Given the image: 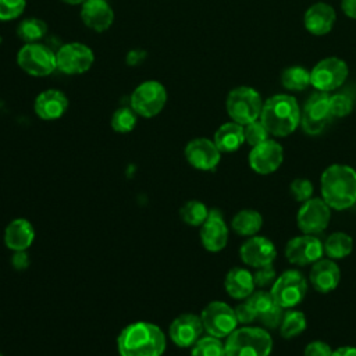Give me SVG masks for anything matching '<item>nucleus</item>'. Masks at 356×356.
Returning <instances> with one entry per match:
<instances>
[{
	"label": "nucleus",
	"instance_id": "nucleus-25",
	"mask_svg": "<svg viewBox=\"0 0 356 356\" xmlns=\"http://www.w3.org/2000/svg\"><path fill=\"white\" fill-rule=\"evenodd\" d=\"M225 291L234 299H246L254 291L253 274L245 268L234 267L225 275Z\"/></svg>",
	"mask_w": 356,
	"mask_h": 356
},
{
	"label": "nucleus",
	"instance_id": "nucleus-39",
	"mask_svg": "<svg viewBox=\"0 0 356 356\" xmlns=\"http://www.w3.org/2000/svg\"><path fill=\"white\" fill-rule=\"evenodd\" d=\"M291 195L296 202H306L309 199H312L313 195V185L309 179L305 178H296L292 181L291 184Z\"/></svg>",
	"mask_w": 356,
	"mask_h": 356
},
{
	"label": "nucleus",
	"instance_id": "nucleus-30",
	"mask_svg": "<svg viewBox=\"0 0 356 356\" xmlns=\"http://www.w3.org/2000/svg\"><path fill=\"white\" fill-rule=\"evenodd\" d=\"M47 33V25L39 18H26L17 26V36L24 43L39 42Z\"/></svg>",
	"mask_w": 356,
	"mask_h": 356
},
{
	"label": "nucleus",
	"instance_id": "nucleus-6",
	"mask_svg": "<svg viewBox=\"0 0 356 356\" xmlns=\"http://www.w3.org/2000/svg\"><path fill=\"white\" fill-rule=\"evenodd\" d=\"M17 64L32 76H46L57 68L56 53L39 42L25 43L18 50Z\"/></svg>",
	"mask_w": 356,
	"mask_h": 356
},
{
	"label": "nucleus",
	"instance_id": "nucleus-26",
	"mask_svg": "<svg viewBox=\"0 0 356 356\" xmlns=\"http://www.w3.org/2000/svg\"><path fill=\"white\" fill-rule=\"evenodd\" d=\"M216 146L220 152L229 153L238 150L243 142H245V134H243V125L238 122H225L222 124L214 134Z\"/></svg>",
	"mask_w": 356,
	"mask_h": 356
},
{
	"label": "nucleus",
	"instance_id": "nucleus-44",
	"mask_svg": "<svg viewBox=\"0 0 356 356\" xmlns=\"http://www.w3.org/2000/svg\"><path fill=\"white\" fill-rule=\"evenodd\" d=\"M13 264L17 270H22L28 266V256L25 254L24 250H18L15 252L14 257H13Z\"/></svg>",
	"mask_w": 356,
	"mask_h": 356
},
{
	"label": "nucleus",
	"instance_id": "nucleus-41",
	"mask_svg": "<svg viewBox=\"0 0 356 356\" xmlns=\"http://www.w3.org/2000/svg\"><path fill=\"white\" fill-rule=\"evenodd\" d=\"M253 280H254V285L259 286V288L273 286V284H274L275 280H277L275 270H274L273 264L259 267L257 271L253 274Z\"/></svg>",
	"mask_w": 356,
	"mask_h": 356
},
{
	"label": "nucleus",
	"instance_id": "nucleus-33",
	"mask_svg": "<svg viewBox=\"0 0 356 356\" xmlns=\"http://www.w3.org/2000/svg\"><path fill=\"white\" fill-rule=\"evenodd\" d=\"M136 115L131 107H120L111 115V128L115 132L128 134L136 125Z\"/></svg>",
	"mask_w": 356,
	"mask_h": 356
},
{
	"label": "nucleus",
	"instance_id": "nucleus-42",
	"mask_svg": "<svg viewBox=\"0 0 356 356\" xmlns=\"http://www.w3.org/2000/svg\"><path fill=\"white\" fill-rule=\"evenodd\" d=\"M332 349L323 341H313L305 348V356H331Z\"/></svg>",
	"mask_w": 356,
	"mask_h": 356
},
{
	"label": "nucleus",
	"instance_id": "nucleus-23",
	"mask_svg": "<svg viewBox=\"0 0 356 356\" xmlns=\"http://www.w3.org/2000/svg\"><path fill=\"white\" fill-rule=\"evenodd\" d=\"M335 11L327 3H316L310 6L305 13V26L306 29L316 36L327 35L335 22Z\"/></svg>",
	"mask_w": 356,
	"mask_h": 356
},
{
	"label": "nucleus",
	"instance_id": "nucleus-36",
	"mask_svg": "<svg viewBox=\"0 0 356 356\" xmlns=\"http://www.w3.org/2000/svg\"><path fill=\"white\" fill-rule=\"evenodd\" d=\"M330 111L334 118H341L348 115L353 108V100L348 93H334L328 99Z\"/></svg>",
	"mask_w": 356,
	"mask_h": 356
},
{
	"label": "nucleus",
	"instance_id": "nucleus-19",
	"mask_svg": "<svg viewBox=\"0 0 356 356\" xmlns=\"http://www.w3.org/2000/svg\"><path fill=\"white\" fill-rule=\"evenodd\" d=\"M203 330L204 328L200 317L186 313V314H181L171 323L170 338L175 345L181 348H186L196 343Z\"/></svg>",
	"mask_w": 356,
	"mask_h": 356
},
{
	"label": "nucleus",
	"instance_id": "nucleus-45",
	"mask_svg": "<svg viewBox=\"0 0 356 356\" xmlns=\"http://www.w3.org/2000/svg\"><path fill=\"white\" fill-rule=\"evenodd\" d=\"M341 8L349 18L356 19V0H342Z\"/></svg>",
	"mask_w": 356,
	"mask_h": 356
},
{
	"label": "nucleus",
	"instance_id": "nucleus-35",
	"mask_svg": "<svg viewBox=\"0 0 356 356\" xmlns=\"http://www.w3.org/2000/svg\"><path fill=\"white\" fill-rule=\"evenodd\" d=\"M245 302H246V303L250 306V309L254 312L256 318H257L259 316H261L263 313L268 312L274 305H277V303L274 302V299H273L271 292L263 291V289L253 292L250 296L246 298Z\"/></svg>",
	"mask_w": 356,
	"mask_h": 356
},
{
	"label": "nucleus",
	"instance_id": "nucleus-7",
	"mask_svg": "<svg viewBox=\"0 0 356 356\" xmlns=\"http://www.w3.org/2000/svg\"><path fill=\"white\" fill-rule=\"evenodd\" d=\"M165 102V88L157 81H145L139 83L131 95V108L145 118L157 115L164 108Z\"/></svg>",
	"mask_w": 356,
	"mask_h": 356
},
{
	"label": "nucleus",
	"instance_id": "nucleus-37",
	"mask_svg": "<svg viewBox=\"0 0 356 356\" xmlns=\"http://www.w3.org/2000/svg\"><path fill=\"white\" fill-rule=\"evenodd\" d=\"M243 134H245V142H248L252 147L267 140L270 135L264 124L259 120L243 125Z\"/></svg>",
	"mask_w": 356,
	"mask_h": 356
},
{
	"label": "nucleus",
	"instance_id": "nucleus-22",
	"mask_svg": "<svg viewBox=\"0 0 356 356\" xmlns=\"http://www.w3.org/2000/svg\"><path fill=\"white\" fill-rule=\"evenodd\" d=\"M341 273L337 263L327 259H320L312 266L309 280L312 286L320 293L334 291L339 284Z\"/></svg>",
	"mask_w": 356,
	"mask_h": 356
},
{
	"label": "nucleus",
	"instance_id": "nucleus-20",
	"mask_svg": "<svg viewBox=\"0 0 356 356\" xmlns=\"http://www.w3.org/2000/svg\"><path fill=\"white\" fill-rule=\"evenodd\" d=\"M81 19L92 31L104 32L111 26L114 13L106 0H85L81 4Z\"/></svg>",
	"mask_w": 356,
	"mask_h": 356
},
{
	"label": "nucleus",
	"instance_id": "nucleus-11",
	"mask_svg": "<svg viewBox=\"0 0 356 356\" xmlns=\"http://www.w3.org/2000/svg\"><path fill=\"white\" fill-rule=\"evenodd\" d=\"M200 320L209 335L216 338L228 337L236 330L238 324L235 310L231 309L227 303L218 300L209 303L203 309Z\"/></svg>",
	"mask_w": 356,
	"mask_h": 356
},
{
	"label": "nucleus",
	"instance_id": "nucleus-8",
	"mask_svg": "<svg viewBox=\"0 0 356 356\" xmlns=\"http://www.w3.org/2000/svg\"><path fill=\"white\" fill-rule=\"evenodd\" d=\"M270 292L278 306L282 309H292L305 299L307 281L299 271L288 270L275 280Z\"/></svg>",
	"mask_w": 356,
	"mask_h": 356
},
{
	"label": "nucleus",
	"instance_id": "nucleus-29",
	"mask_svg": "<svg viewBox=\"0 0 356 356\" xmlns=\"http://www.w3.org/2000/svg\"><path fill=\"white\" fill-rule=\"evenodd\" d=\"M324 253L331 259H343L346 257L353 248L352 238L345 232H334L324 242Z\"/></svg>",
	"mask_w": 356,
	"mask_h": 356
},
{
	"label": "nucleus",
	"instance_id": "nucleus-32",
	"mask_svg": "<svg viewBox=\"0 0 356 356\" xmlns=\"http://www.w3.org/2000/svg\"><path fill=\"white\" fill-rule=\"evenodd\" d=\"M179 216L189 225H202L209 216V210L202 202L189 200L181 207Z\"/></svg>",
	"mask_w": 356,
	"mask_h": 356
},
{
	"label": "nucleus",
	"instance_id": "nucleus-12",
	"mask_svg": "<svg viewBox=\"0 0 356 356\" xmlns=\"http://www.w3.org/2000/svg\"><path fill=\"white\" fill-rule=\"evenodd\" d=\"M330 95L324 92L314 93L306 102L300 113V125L307 135H318L334 118L330 111Z\"/></svg>",
	"mask_w": 356,
	"mask_h": 356
},
{
	"label": "nucleus",
	"instance_id": "nucleus-47",
	"mask_svg": "<svg viewBox=\"0 0 356 356\" xmlns=\"http://www.w3.org/2000/svg\"><path fill=\"white\" fill-rule=\"evenodd\" d=\"M63 3H67V4H72V6H76V4H82L85 0H61Z\"/></svg>",
	"mask_w": 356,
	"mask_h": 356
},
{
	"label": "nucleus",
	"instance_id": "nucleus-3",
	"mask_svg": "<svg viewBox=\"0 0 356 356\" xmlns=\"http://www.w3.org/2000/svg\"><path fill=\"white\" fill-rule=\"evenodd\" d=\"M260 121L273 136H288L300 124V110L296 99L289 95H274L261 107Z\"/></svg>",
	"mask_w": 356,
	"mask_h": 356
},
{
	"label": "nucleus",
	"instance_id": "nucleus-14",
	"mask_svg": "<svg viewBox=\"0 0 356 356\" xmlns=\"http://www.w3.org/2000/svg\"><path fill=\"white\" fill-rule=\"evenodd\" d=\"M324 246L318 238L313 235H302L292 238L285 246V257L296 266L314 264L323 257Z\"/></svg>",
	"mask_w": 356,
	"mask_h": 356
},
{
	"label": "nucleus",
	"instance_id": "nucleus-31",
	"mask_svg": "<svg viewBox=\"0 0 356 356\" xmlns=\"http://www.w3.org/2000/svg\"><path fill=\"white\" fill-rule=\"evenodd\" d=\"M306 328V317L299 310L285 312L280 325V334L285 339H291L302 334Z\"/></svg>",
	"mask_w": 356,
	"mask_h": 356
},
{
	"label": "nucleus",
	"instance_id": "nucleus-34",
	"mask_svg": "<svg viewBox=\"0 0 356 356\" xmlns=\"http://www.w3.org/2000/svg\"><path fill=\"white\" fill-rule=\"evenodd\" d=\"M191 356H225V348L216 337H204L196 341Z\"/></svg>",
	"mask_w": 356,
	"mask_h": 356
},
{
	"label": "nucleus",
	"instance_id": "nucleus-5",
	"mask_svg": "<svg viewBox=\"0 0 356 356\" xmlns=\"http://www.w3.org/2000/svg\"><path fill=\"white\" fill-rule=\"evenodd\" d=\"M227 113L234 122L246 125L260 117L263 102L260 95L250 86H238L227 96Z\"/></svg>",
	"mask_w": 356,
	"mask_h": 356
},
{
	"label": "nucleus",
	"instance_id": "nucleus-15",
	"mask_svg": "<svg viewBox=\"0 0 356 356\" xmlns=\"http://www.w3.org/2000/svg\"><path fill=\"white\" fill-rule=\"evenodd\" d=\"M284 160L282 146L273 140L267 139L257 146H253L249 153V165L257 174L267 175L274 172Z\"/></svg>",
	"mask_w": 356,
	"mask_h": 356
},
{
	"label": "nucleus",
	"instance_id": "nucleus-28",
	"mask_svg": "<svg viewBox=\"0 0 356 356\" xmlns=\"http://www.w3.org/2000/svg\"><path fill=\"white\" fill-rule=\"evenodd\" d=\"M281 83L292 92L305 90L310 85V72L300 65L288 67L281 74Z\"/></svg>",
	"mask_w": 356,
	"mask_h": 356
},
{
	"label": "nucleus",
	"instance_id": "nucleus-24",
	"mask_svg": "<svg viewBox=\"0 0 356 356\" xmlns=\"http://www.w3.org/2000/svg\"><path fill=\"white\" fill-rule=\"evenodd\" d=\"M35 238V231L33 227L29 221L24 218H17L13 220L4 232V242L6 246L10 248L14 252L18 250H25L31 246Z\"/></svg>",
	"mask_w": 356,
	"mask_h": 356
},
{
	"label": "nucleus",
	"instance_id": "nucleus-17",
	"mask_svg": "<svg viewBox=\"0 0 356 356\" xmlns=\"http://www.w3.org/2000/svg\"><path fill=\"white\" fill-rule=\"evenodd\" d=\"M239 254L245 264L259 268L273 264L277 250L270 239L264 236H252L242 243Z\"/></svg>",
	"mask_w": 356,
	"mask_h": 356
},
{
	"label": "nucleus",
	"instance_id": "nucleus-40",
	"mask_svg": "<svg viewBox=\"0 0 356 356\" xmlns=\"http://www.w3.org/2000/svg\"><path fill=\"white\" fill-rule=\"evenodd\" d=\"M284 310H285V309H282L281 306L274 305L268 312L263 313V314L259 316L257 318H259V320L261 321V324H263L264 327H267V328H271V330L280 328L281 321H282L284 314H285Z\"/></svg>",
	"mask_w": 356,
	"mask_h": 356
},
{
	"label": "nucleus",
	"instance_id": "nucleus-18",
	"mask_svg": "<svg viewBox=\"0 0 356 356\" xmlns=\"http://www.w3.org/2000/svg\"><path fill=\"white\" fill-rule=\"evenodd\" d=\"M200 241L209 252H220L228 241V228L218 210H210L200 228Z\"/></svg>",
	"mask_w": 356,
	"mask_h": 356
},
{
	"label": "nucleus",
	"instance_id": "nucleus-48",
	"mask_svg": "<svg viewBox=\"0 0 356 356\" xmlns=\"http://www.w3.org/2000/svg\"><path fill=\"white\" fill-rule=\"evenodd\" d=\"M0 356H3V355H1V353H0Z\"/></svg>",
	"mask_w": 356,
	"mask_h": 356
},
{
	"label": "nucleus",
	"instance_id": "nucleus-43",
	"mask_svg": "<svg viewBox=\"0 0 356 356\" xmlns=\"http://www.w3.org/2000/svg\"><path fill=\"white\" fill-rule=\"evenodd\" d=\"M235 314H236L238 323H242V324H248V323H252L256 320L254 312L250 309V306L246 302L236 306Z\"/></svg>",
	"mask_w": 356,
	"mask_h": 356
},
{
	"label": "nucleus",
	"instance_id": "nucleus-46",
	"mask_svg": "<svg viewBox=\"0 0 356 356\" xmlns=\"http://www.w3.org/2000/svg\"><path fill=\"white\" fill-rule=\"evenodd\" d=\"M331 356H356V348L353 346H341L332 350Z\"/></svg>",
	"mask_w": 356,
	"mask_h": 356
},
{
	"label": "nucleus",
	"instance_id": "nucleus-38",
	"mask_svg": "<svg viewBox=\"0 0 356 356\" xmlns=\"http://www.w3.org/2000/svg\"><path fill=\"white\" fill-rule=\"evenodd\" d=\"M26 7V0H0V21L18 18Z\"/></svg>",
	"mask_w": 356,
	"mask_h": 356
},
{
	"label": "nucleus",
	"instance_id": "nucleus-4",
	"mask_svg": "<svg viewBox=\"0 0 356 356\" xmlns=\"http://www.w3.org/2000/svg\"><path fill=\"white\" fill-rule=\"evenodd\" d=\"M224 348L225 356H268L273 339L263 328L243 327L228 335Z\"/></svg>",
	"mask_w": 356,
	"mask_h": 356
},
{
	"label": "nucleus",
	"instance_id": "nucleus-2",
	"mask_svg": "<svg viewBox=\"0 0 356 356\" xmlns=\"http://www.w3.org/2000/svg\"><path fill=\"white\" fill-rule=\"evenodd\" d=\"M323 200L334 210H345L356 203V171L343 164H332L320 178Z\"/></svg>",
	"mask_w": 356,
	"mask_h": 356
},
{
	"label": "nucleus",
	"instance_id": "nucleus-16",
	"mask_svg": "<svg viewBox=\"0 0 356 356\" xmlns=\"http://www.w3.org/2000/svg\"><path fill=\"white\" fill-rule=\"evenodd\" d=\"M221 152L216 146V143L206 138L192 139L185 147V157L188 163L203 171L214 170L220 161Z\"/></svg>",
	"mask_w": 356,
	"mask_h": 356
},
{
	"label": "nucleus",
	"instance_id": "nucleus-27",
	"mask_svg": "<svg viewBox=\"0 0 356 356\" xmlns=\"http://www.w3.org/2000/svg\"><path fill=\"white\" fill-rule=\"evenodd\" d=\"M263 225L261 214L252 209H245L236 213L231 221L232 229L242 236H252L260 231Z\"/></svg>",
	"mask_w": 356,
	"mask_h": 356
},
{
	"label": "nucleus",
	"instance_id": "nucleus-10",
	"mask_svg": "<svg viewBox=\"0 0 356 356\" xmlns=\"http://www.w3.org/2000/svg\"><path fill=\"white\" fill-rule=\"evenodd\" d=\"M57 68L67 75H79L90 70L95 61L92 49L81 42H70L56 51Z\"/></svg>",
	"mask_w": 356,
	"mask_h": 356
},
{
	"label": "nucleus",
	"instance_id": "nucleus-9",
	"mask_svg": "<svg viewBox=\"0 0 356 356\" xmlns=\"http://www.w3.org/2000/svg\"><path fill=\"white\" fill-rule=\"evenodd\" d=\"M348 78V65L338 57H327L318 61L310 71V85L318 92H332L342 86Z\"/></svg>",
	"mask_w": 356,
	"mask_h": 356
},
{
	"label": "nucleus",
	"instance_id": "nucleus-21",
	"mask_svg": "<svg viewBox=\"0 0 356 356\" xmlns=\"http://www.w3.org/2000/svg\"><path fill=\"white\" fill-rule=\"evenodd\" d=\"M68 108V99L65 93L58 89H46L40 92L33 103L35 114L46 121L57 120L64 115Z\"/></svg>",
	"mask_w": 356,
	"mask_h": 356
},
{
	"label": "nucleus",
	"instance_id": "nucleus-1",
	"mask_svg": "<svg viewBox=\"0 0 356 356\" xmlns=\"http://www.w3.org/2000/svg\"><path fill=\"white\" fill-rule=\"evenodd\" d=\"M120 356H161L165 349V338L161 330L146 321H138L125 327L117 339Z\"/></svg>",
	"mask_w": 356,
	"mask_h": 356
},
{
	"label": "nucleus",
	"instance_id": "nucleus-13",
	"mask_svg": "<svg viewBox=\"0 0 356 356\" xmlns=\"http://www.w3.org/2000/svg\"><path fill=\"white\" fill-rule=\"evenodd\" d=\"M331 207L323 200V197H312L300 206L296 224L303 234L314 235L323 232L330 222Z\"/></svg>",
	"mask_w": 356,
	"mask_h": 356
}]
</instances>
